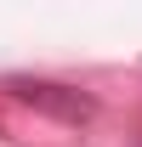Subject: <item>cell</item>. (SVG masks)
<instances>
[{
  "label": "cell",
  "mask_w": 142,
  "mask_h": 147,
  "mask_svg": "<svg viewBox=\"0 0 142 147\" xmlns=\"http://www.w3.org/2000/svg\"><path fill=\"white\" fill-rule=\"evenodd\" d=\"M6 91L17 96V102H29V108H40V113L68 119V125H80V119H91V113H97V102H91V96H80L74 85H51V79H6Z\"/></svg>",
  "instance_id": "cell-1"
}]
</instances>
